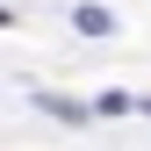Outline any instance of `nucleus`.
<instances>
[{"instance_id": "nucleus-3", "label": "nucleus", "mask_w": 151, "mask_h": 151, "mask_svg": "<svg viewBox=\"0 0 151 151\" xmlns=\"http://www.w3.org/2000/svg\"><path fill=\"white\" fill-rule=\"evenodd\" d=\"M122 108H137V101H129V93H101V101H93L86 115H122Z\"/></svg>"}, {"instance_id": "nucleus-1", "label": "nucleus", "mask_w": 151, "mask_h": 151, "mask_svg": "<svg viewBox=\"0 0 151 151\" xmlns=\"http://www.w3.org/2000/svg\"><path fill=\"white\" fill-rule=\"evenodd\" d=\"M72 29H79V36H115V14H108V7H79Z\"/></svg>"}, {"instance_id": "nucleus-2", "label": "nucleus", "mask_w": 151, "mask_h": 151, "mask_svg": "<svg viewBox=\"0 0 151 151\" xmlns=\"http://www.w3.org/2000/svg\"><path fill=\"white\" fill-rule=\"evenodd\" d=\"M36 108H50V115H65V122H86V108L79 101H58V93H36Z\"/></svg>"}]
</instances>
